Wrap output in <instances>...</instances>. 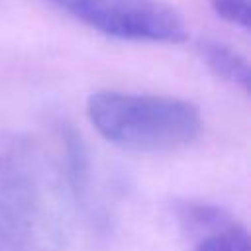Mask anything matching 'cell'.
<instances>
[{
  "mask_svg": "<svg viewBox=\"0 0 251 251\" xmlns=\"http://www.w3.org/2000/svg\"><path fill=\"white\" fill-rule=\"evenodd\" d=\"M0 222L29 249H59L65 224L55 210L43 178L24 149L0 155Z\"/></svg>",
  "mask_w": 251,
  "mask_h": 251,
  "instance_id": "obj_2",
  "label": "cell"
},
{
  "mask_svg": "<svg viewBox=\"0 0 251 251\" xmlns=\"http://www.w3.org/2000/svg\"><path fill=\"white\" fill-rule=\"evenodd\" d=\"M212 12L241 29H249L251 25V0H208Z\"/></svg>",
  "mask_w": 251,
  "mask_h": 251,
  "instance_id": "obj_8",
  "label": "cell"
},
{
  "mask_svg": "<svg viewBox=\"0 0 251 251\" xmlns=\"http://www.w3.org/2000/svg\"><path fill=\"white\" fill-rule=\"evenodd\" d=\"M59 141L63 147V184L76 208L82 210L92 222L102 224L104 214L94 202L92 196V173H90V155L82 137L67 124H59Z\"/></svg>",
  "mask_w": 251,
  "mask_h": 251,
  "instance_id": "obj_4",
  "label": "cell"
},
{
  "mask_svg": "<svg viewBox=\"0 0 251 251\" xmlns=\"http://www.w3.org/2000/svg\"><path fill=\"white\" fill-rule=\"evenodd\" d=\"M86 118L112 145L133 153H167L190 145L204 127L196 104L161 94L96 90Z\"/></svg>",
  "mask_w": 251,
  "mask_h": 251,
  "instance_id": "obj_1",
  "label": "cell"
},
{
  "mask_svg": "<svg viewBox=\"0 0 251 251\" xmlns=\"http://www.w3.org/2000/svg\"><path fill=\"white\" fill-rule=\"evenodd\" d=\"M192 251H249V235L235 220L229 226L196 239Z\"/></svg>",
  "mask_w": 251,
  "mask_h": 251,
  "instance_id": "obj_7",
  "label": "cell"
},
{
  "mask_svg": "<svg viewBox=\"0 0 251 251\" xmlns=\"http://www.w3.org/2000/svg\"><path fill=\"white\" fill-rule=\"evenodd\" d=\"M0 251H31L10 227L0 222Z\"/></svg>",
  "mask_w": 251,
  "mask_h": 251,
  "instance_id": "obj_9",
  "label": "cell"
},
{
  "mask_svg": "<svg viewBox=\"0 0 251 251\" xmlns=\"http://www.w3.org/2000/svg\"><path fill=\"white\" fill-rule=\"evenodd\" d=\"M173 214L176 216L178 226L192 235L194 239H200L212 231H218L231 222H235L233 216H229L220 206L208 204V202H194V200H178L173 206Z\"/></svg>",
  "mask_w": 251,
  "mask_h": 251,
  "instance_id": "obj_6",
  "label": "cell"
},
{
  "mask_svg": "<svg viewBox=\"0 0 251 251\" xmlns=\"http://www.w3.org/2000/svg\"><path fill=\"white\" fill-rule=\"evenodd\" d=\"M196 49H198V55H200L202 63L210 69V73L214 76H218L224 82L239 88L243 94L249 92L251 69H249L247 59L241 53H237L229 45L214 41V39L198 41Z\"/></svg>",
  "mask_w": 251,
  "mask_h": 251,
  "instance_id": "obj_5",
  "label": "cell"
},
{
  "mask_svg": "<svg viewBox=\"0 0 251 251\" xmlns=\"http://www.w3.org/2000/svg\"><path fill=\"white\" fill-rule=\"evenodd\" d=\"M75 22L120 41L178 45L188 39L182 16L161 0H45Z\"/></svg>",
  "mask_w": 251,
  "mask_h": 251,
  "instance_id": "obj_3",
  "label": "cell"
}]
</instances>
